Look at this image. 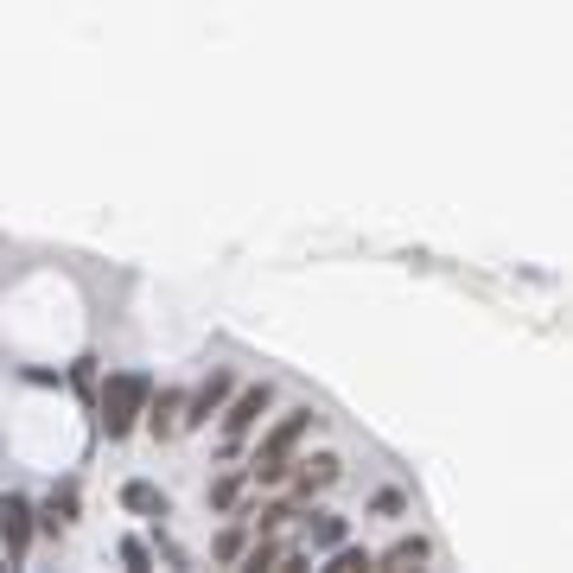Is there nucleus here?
<instances>
[{
    "mask_svg": "<svg viewBox=\"0 0 573 573\" xmlns=\"http://www.w3.org/2000/svg\"><path fill=\"white\" fill-rule=\"evenodd\" d=\"M312 427H319V414H312V408H287L281 421L262 433V446H255V459H249V478L255 484H281L293 472V459H300V446H306Z\"/></svg>",
    "mask_w": 573,
    "mask_h": 573,
    "instance_id": "nucleus-1",
    "label": "nucleus"
},
{
    "mask_svg": "<svg viewBox=\"0 0 573 573\" xmlns=\"http://www.w3.org/2000/svg\"><path fill=\"white\" fill-rule=\"evenodd\" d=\"M147 389H153V382H147L141 370H121V376H109V389H102V402H96V421H102V433H109V440H128V433L141 427Z\"/></svg>",
    "mask_w": 573,
    "mask_h": 573,
    "instance_id": "nucleus-2",
    "label": "nucleus"
},
{
    "mask_svg": "<svg viewBox=\"0 0 573 573\" xmlns=\"http://www.w3.org/2000/svg\"><path fill=\"white\" fill-rule=\"evenodd\" d=\"M268 408H274V389H268V382H249V389H242L236 402H223V440L242 446L255 427L268 421Z\"/></svg>",
    "mask_w": 573,
    "mask_h": 573,
    "instance_id": "nucleus-3",
    "label": "nucleus"
},
{
    "mask_svg": "<svg viewBox=\"0 0 573 573\" xmlns=\"http://www.w3.org/2000/svg\"><path fill=\"white\" fill-rule=\"evenodd\" d=\"M32 529H39V523H32V503L26 497H0V542H7V561H20V554L32 548Z\"/></svg>",
    "mask_w": 573,
    "mask_h": 573,
    "instance_id": "nucleus-4",
    "label": "nucleus"
},
{
    "mask_svg": "<svg viewBox=\"0 0 573 573\" xmlns=\"http://www.w3.org/2000/svg\"><path fill=\"white\" fill-rule=\"evenodd\" d=\"M230 389H236V376H230V370H211V382H204V389L185 402L179 427H211V414H223V402H230Z\"/></svg>",
    "mask_w": 573,
    "mask_h": 573,
    "instance_id": "nucleus-5",
    "label": "nucleus"
},
{
    "mask_svg": "<svg viewBox=\"0 0 573 573\" xmlns=\"http://www.w3.org/2000/svg\"><path fill=\"white\" fill-rule=\"evenodd\" d=\"M179 414H185V395L179 389H147L141 427L153 433V440H172V433H179Z\"/></svg>",
    "mask_w": 573,
    "mask_h": 573,
    "instance_id": "nucleus-6",
    "label": "nucleus"
},
{
    "mask_svg": "<svg viewBox=\"0 0 573 573\" xmlns=\"http://www.w3.org/2000/svg\"><path fill=\"white\" fill-rule=\"evenodd\" d=\"M300 472H293V491L300 497H319V491H332V484L344 478V459L338 453H312V459H293Z\"/></svg>",
    "mask_w": 573,
    "mask_h": 573,
    "instance_id": "nucleus-7",
    "label": "nucleus"
},
{
    "mask_svg": "<svg viewBox=\"0 0 573 573\" xmlns=\"http://www.w3.org/2000/svg\"><path fill=\"white\" fill-rule=\"evenodd\" d=\"M427 561H433V542H427V535H402V542H395L389 554H382L376 567H395V573H408V567H427Z\"/></svg>",
    "mask_w": 573,
    "mask_h": 573,
    "instance_id": "nucleus-8",
    "label": "nucleus"
},
{
    "mask_svg": "<svg viewBox=\"0 0 573 573\" xmlns=\"http://www.w3.org/2000/svg\"><path fill=\"white\" fill-rule=\"evenodd\" d=\"M121 503H128V510H141V516H166V497L153 491L147 478H134V484H121Z\"/></svg>",
    "mask_w": 573,
    "mask_h": 573,
    "instance_id": "nucleus-9",
    "label": "nucleus"
},
{
    "mask_svg": "<svg viewBox=\"0 0 573 573\" xmlns=\"http://www.w3.org/2000/svg\"><path fill=\"white\" fill-rule=\"evenodd\" d=\"M306 542H312V548H338V542H344V516L312 510V516H306Z\"/></svg>",
    "mask_w": 573,
    "mask_h": 573,
    "instance_id": "nucleus-10",
    "label": "nucleus"
},
{
    "mask_svg": "<svg viewBox=\"0 0 573 573\" xmlns=\"http://www.w3.org/2000/svg\"><path fill=\"white\" fill-rule=\"evenodd\" d=\"M293 516H300L293 503H262V510L249 516V535H281V529L293 523Z\"/></svg>",
    "mask_w": 573,
    "mask_h": 573,
    "instance_id": "nucleus-11",
    "label": "nucleus"
},
{
    "mask_svg": "<svg viewBox=\"0 0 573 573\" xmlns=\"http://www.w3.org/2000/svg\"><path fill=\"white\" fill-rule=\"evenodd\" d=\"M242 484H249V472H223V478L211 484V491H204V503H211V510H236Z\"/></svg>",
    "mask_w": 573,
    "mask_h": 573,
    "instance_id": "nucleus-12",
    "label": "nucleus"
},
{
    "mask_svg": "<svg viewBox=\"0 0 573 573\" xmlns=\"http://www.w3.org/2000/svg\"><path fill=\"white\" fill-rule=\"evenodd\" d=\"M242 548H249V523H230V529H223L217 542H211L217 561H242Z\"/></svg>",
    "mask_w": 573,
    "mask_h": 573,
    "instance_id": "nucleus-13",
    "label": "nucleus"
},
{
    "mask_svg": "<svg viewBox=\"0 0 573 573\" xmlns=\"http://www.w3.org/2000/svg\"><path fill=\"white\" fill-rule=\"evenodd\" d=\"M363 567H376V561H370L363 548H344V542H338V548H332V567H325V573H363Z\"/></svg>",
    "mask_w": 573,
    "mask_h": 573,
    "instance_id": "nucleus-14",
    "label": "nucleus"
},
{
    "mask_svg": "<svg viewBox=\"0 0 573 573\" xmlns=\"http://www.w3.org/2000/svg\"><path fill=\"white\" fill-rule=\"evenodd\" d=\"M370 510H376V516H402V510H408V497H402V491H376V497H370Z\"/></svg>",
    "mask_w": 573,
    "mask_h": 573,
    "instance_id": "nucleus-15",
    "label": "nucleus"
}]
</instances>
